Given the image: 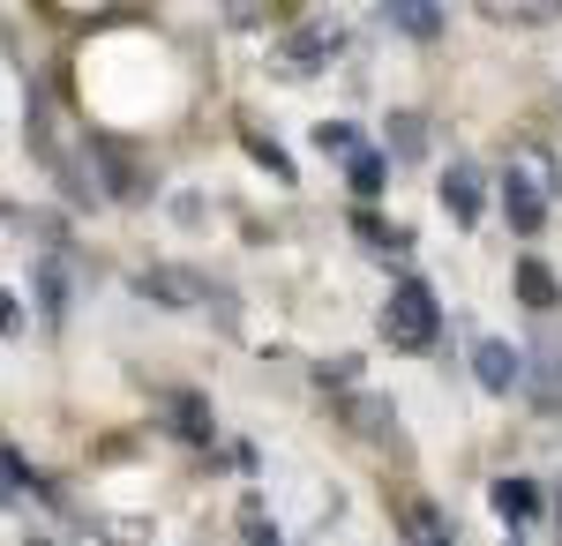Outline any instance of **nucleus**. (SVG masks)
<instances>
[{"mask_svg": "<svg viewBox=\"0 0 562 546\" xmlns=\"http://www.w3.org/2000/svg\"><path fill=\"white\" fill-rule=\"evenodd\" d=\"M532 397H540L548 412H562V337L555 330L532 344Z\"/></svg>", "mask_w": 562, "mask_h": 546, "instance_id": "20e7f679", "label": "nucleus"}, {"mask_svg": "<svg viewBox=\"0 0 562 546\" xmlns=\"http://www.w3.org/2000/svg\"><path fill=\"white\" fill-rule=\"evenodd\" d=\"M143 293L166 299V307H195V299H203V277H195V270H166V262H158V270H143Z\"/></svg>", "mask_w": 562, "mask_h": 546, "instance_id": "423d86ee", "label": "nucleus"}, {"mask_svg": "<svg viewBox=\"0 0 562 546\" xmlns=\"http://www.w3.org/2000/svg\"><path fill=\"white\" fill-rule=\"evenodd\" d=\"M503 217H510L518 232H540V225H548V195H540V187H532L518 166L503 172Z\"/></svg>", "mask_w": 562, "mask_h": 546, "instance_id": "7ed1b4c3", "label": "nucleus"}, {"mask_svg": "<svg viewBox=\"0 0 562 546\" xmlns=\"http://www.w3.org/2000/svg\"><path fill=\"white\" fill-rule=\"evenodd\" d=\"M390 31L435 45V38H442V15H435V8H420V0H397V8H390Z\"/></svg>", "mask_w": 562, "mask_h": 546, "instance_id": "1a4fd4ad", "label": "nucleus"}, {"mask_svg": "<svg viewBox=\"0 0 562 546\" xmlns=\"http://www.w3.org/2000/svg\"><path fill=\"white\" fill-rule=\"evenodd\" d=\"M346 180H352V195H383L390 187V158L383 150H360V158L346 166Z\"/></svg>", "mask_w": 562, "mask_h": 546, "instance_id": "9b49d317", "label": "nucleus"}, {"mask_svg": "<svg viewBox=\"0 0 562 546\" xmlns=\"http://www.w3.org/2000/svg\"><path fill=\"white\" fill-rule=\"evenodd\" d=\"M166 426H173L180 442H211V405H203L195 389H173V397H166Z\"/></svg>", "mask_w": 562, "mask_h": 546, "instance_id": "0eeeda50", "label": "nucleus"}, {"mask_svg": "<svg viewBox=\"0 0 562 546\" xmlns=\"http://www.w3.org/2000/svg\"><path fill=\"white\" fill-rule=\"evenodd\" d=\"M352 232H360L368 248H405V232H397V225H375V217H352Z\"/></svg>", "mask_w": 562, "mask_h": 546, "instance_id": "dca6fc26", "label": "nucleus"}, {"mask_svg": "<svg viewBox=\"0 0 562 546\" xmlns=\"http://www.w3.org/2000/svg\"><path fill=\"white\" fill-rule=\"evenodd\" d=\"M383 337H390V352H428L435 337H442V307H435V293L420 285V277L390 285V299H383Z\"/></svg>", "mask_w": 562, "mask_h": 546, "instance_id": "f257e3e1", "label": "nucleus"}, {"mask_svg": "<svg viewBox=\"0 0 562 546\" xmlns=\"http://www.w3.org/2000/svg\"><path fill=\"white\" fill-rule=\"evenodd\" d=\"M435 195H442V211L458 217V225H473V217H480V180H473V166H450L442 180H435Z\"/></svg>", "mask_w": 562, "mask_h": 546, "instance_id": "39448f33", "label": "nucleus"}, {"mask_svg": "<svg viewBox=\"0 0 562 546\" xmlns=\"http://www.w3.org/2000/svg\"><path fill=\"white\" fill-rule=\"evenodd\" d=\"M330 60V45L315 38V31H301V38H285V76H315Z\"/></svg>", "mask_w": 562, "mask_h": 546, "instance_id": "ddd939ff", "label": "nucleus"}, {"mask_svg": "<svg viewBox=\"0 0 562 546\" xmlns=\"http://www.w3.org/2000/svg\"><path fill=\"white\" fill-rule=\"evenodd\" d=\"M405 546H450V532L428 502H405Z\"/></svg>", "mask_w": 562, "mask_h": 546, "instance_id": "f8f14e48", "label": "nucleus"}, {"mask_svg": "<svg viewBox=\"0 0 562 546\" xmlns=\"http://www.w3.org/2000/svg\"><path fill=\"white\" fill-rule=\"evenodd\" d=\"M31 546H53V539H31Z\"/></svg>", "mask_w": 562, "mask_h": 546, "instance_id": "6ab92c4d", "label": "nucleus"}, {"mask_svg": "<svg viewBox=\"0 0 562 546\" xmlns=\"http://www.w3.org/2000/svg\"><path fill=\"white\" fill-rule=\"evenodd\" d=\"M38 299H45V315H53V322L68 315V270H60V262H38Z\"/></svg>", "mask_w": 562, "mask_h": 546, "instance_id": "2eb2a0df", "label": "nucleus"}, {"mask_svg": "<svg viewBox=\"0 0 562 546\" xmlns=\"http://www.w3.org/2000/svg\"><path fill=\"white\" fill-rule=\"evenodd\" d=\"M315 150H323V158H346V166H352V158H360V135H352L346 121H323V127H315Z\"/></svg>", "mask_w": 562, "mask_h": 546, "instance_id": "4468645a", "label": "nucleus"}, {"mask_svg": "<svg viewBox=\"0 0 562 546\" xmlns=\"http://www.w3.org/2000/svg\"><path fill=\"white\" fill-rule=\"evenodd\" d=\"M487 502H495V516L525 524V516L540 509V487H532V479H495V487H487Z\"/></svg>", "mask_w": 562, "mask_h": 546, "instance_id": "6e6552de", "label": "nucleus"}, {"mask_svg": "<svg viewBox=\"0 0 562 546\" xmlns=\"http://www.w3.org/2000/svg\"><path fill=\"white\" fill-rule=\"evenodd\" d=\"M473 375H480L487 397H510V389H525V352L503 344V337H480L473 344Z\"/></svg>", "mask_w": 562, "mask_h": 546, "instance_id": "f03ea898", "label": "nucleus"}, {"mask_svg": "<svg viewBox=\"0 0 562 546\" xmlns=\"http://www.w3.org/2000/svg\"><path fill=\"white\" fill-rule=\"evenodd\" d=\"M248 150H256L262 166L278 172V180H293V166H285V150H278V143H262V135H248Z\"/></svg>", "mask_w": 562, "mask_h": 546, "instance_id": "f3484780", "label": "nucleus"}, {"mask_svg": "<svg viewBox=\"0 0 562 546\" xmlns=\"http://www.w3.org/2000/svg\"><path fill=\"white\" fill-rule=\"evenodd\" d=\"M248 546H285V539H278V532H270V524L256 516V524H248Z\"/></svg>", "mask_w": 562, "mask_h": 546, "instance_id": "a211bd4d", "label": "nucleus"}, {"mask_svg": "<svg viewBox=\"0 0 562 546\" xmlns=\"http://www.w3.org/2000/svg\"><path fill=\"white\" fill-rule=\"evenodd\" d=\"M518 299L532 315H548V307H555V270H548V262H518Z\"/></svg>", "mask_w": 562, "mask_h": 546, "instance_id": "9d476101", "label": "nucleus"}]
</instances>
